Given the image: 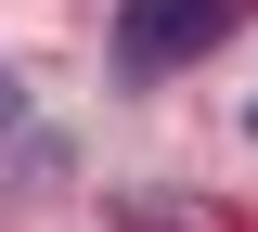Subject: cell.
Returning a JSON list of instances; mask_svg holds the SVG:
<instances>
[{
    "label": "cell",
    "instance_id": "obj_1",
    "mask_svg": "<svg viewBox=\"0 0 258 232\" xmlns=\"http://www.w3.org/2000/svg\"><path fill=\"white\" fill-rule=\"evenodd\" d=\"M232 26H245V0H129V13H116V78L155 91V78L194 65V52H220Z\"/></svg>",
    "mask_w": 258,
    "mask_h": 232
},
{
    "label": "cell",
    "instance_id": "obj_2",
    "mask_svg": "<svg viewBox=\"0 0 258 232\" xmlns=\"http://www.w3.org/2000/svg\"><path fill=\"white\" fill-rule=\"evenodd\" d=\"M64 168H78V155H64V142H52V129H13V194H52Z\"/></svg>",
    "mask_w": 258,
    "mask_h": 232
},
{
    "label": "cell",
    "instance_id": "obj_3",
    "mask_svg": "<svg viewBox=\"0 0 258 232\" xmlns=\"http://www.w3.org/2000/svg\"><path fill=\"white\" fill-rule=\"evenodd\" d=\"M13 129H26V91H13V65H0V142H13Z\"/></svg>",
    "mask_w": 258,
    "mask_h": 232
},
{
    "label": "cell",
    "instance_id": "obj_4",
    "mask_svg": "<svg viewBox=\"0 0 258 232\" xmlns=\"http://www.w3.org/2000/svg\"><path fill=\"white\" fill-rule=\"evenodd\" d=\"M116 232H168V219H155V206H129V219H116Z\"/></svg>",
    "mask_w": 258,
    "mask_h": 232
},
{
    "label": "cell",
    "instance_id": "obj_5",
    "mask_svg": "<svg viewBox=\"0 0 258 232\" xmlns=\"http://www.w3.org/2000/svg\"><path fill=\"white\" fill-rule=\"evenodd\" d=\"M245 142H258V91H245Z\"/></svg>",
    "mask_w": 258,
    "mask_h": 232
}]
</instances>
